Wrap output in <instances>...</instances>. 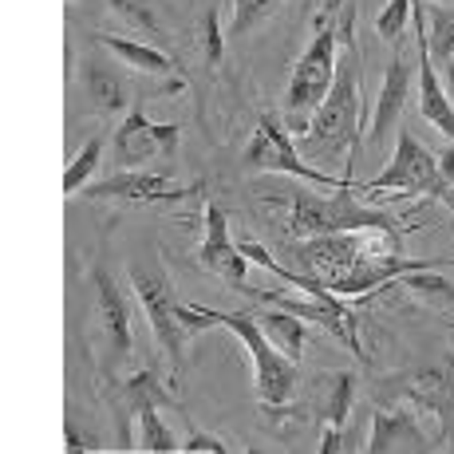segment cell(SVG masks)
Masks as SVG:
<instances>
[{"instance_id": "cell-1", "label": "cell", "mask_w": 454, "mask_h": 454, "mask_svg": "<svg viewBox=\"0 0 454 454\" xmlns=\"http://www.w3.org/2000/svg\"><path fill=\"white\" fill-rule=\"evenodd\" d=\"M352 24H356V8H348L340 20V43L344 51L336 56V80H332L325 103L317 107L312 123L304 127V135L317 146L328 151H348V170L360 159V119H364V103H360V80H364V56L352 40Z\"/></svg>"}, {"instance_id": "cell-2", "label": "cell", "mask_w": 454, "mask_h": 454, "mask_svg": "<svg viewBox=\"0 0 454 454\" xmlns=\"http://www.w3.org/2000/svg\"><path fill=\"white\" fill-rule=\"evenodd\" d=\"M182 325L190 332H206V328H230L241 340V348L253 360V383H257V399L261 407H285L296 391V360L281 356L273 348V340L261 332V325L249 312H217V309H198V304H182L178 309Z\"/></svg>"}, {"instance_id": "cell-3", "label": "cell", "mask_w": 454, "mask_h": 454, "mask_svg": "<svg viewBox=\"0 0 454 454\" xmlns=\"http://www.w3.org/2000/svg\"><path fill=\"white\" fill-rule=\"evenodd\" d=\"M356 190L360 186H344L332 198H317V194H309V190H293V194L285 198V202H289V233L296 241L325 238V233H356V230H399L403 233L399 217L356 202Z\"/></svg>"}, {"instance_id": "cell-4", "label": "cell", "mask_w": 454, "mask_h": 454, "mask_svg": "<svg viewBox=\"0 0 454 454\" xmlns=\"http://www.w3.org/2000/svg\"><path fill=\"white\" fill-rule=\"evenodd\" d=\"M127 273H130V289H135L138 304H143V312H146V320H151L154 340H159L162 356L170 360V375L178 380V375H182V352H186L190 328L182 325V317H178L182 301L170 289V277L162 273L159 261H130Z\"/></svg>"}, {"instance_id": "cell-5", "label": "cell", "mask_w": 454, "mask_h": 454, "mask_svg": "<svg viewBox=\"0 0 454 454\" xmlns=\"http://www.w3.org/2000/svg\"><path fill=\"white\" fill-rule=\"evenodd\" d=\"M241 162L249 166V170H273V174H289V178H301V182H312V186H328V190H344V186H356L352 178H336V174L328 170H317V166H309L296 154L293 138H289V127H281V119L273 115V111H265L261 115L257 130H253L246 154H241Z\"/></svg>"}, {"instance_id": "cell-6", "label": "cell", "mask_w": 454, "mask_h": 454, "mask_svg": "<svg viewBox=\"0 0 454 454\" xmlns=\"http://www.w3.org/2000/svg\"><path fill=\"white\" fill-rule=\"evenodd\" d=\"M360 190H399V194H423V198H439V202L454 206V186L442 178L439 159L419 143L411 130H399L395 159L387 162L383 174H375L372 182H364Z\"/></svg>"}, {"instance_id": "cell-7", "label": "cell", "mask_w": 454, "mask_h": 454, "mask_svg": "<svg viewBox=\"0 0 454 454\" xmlns=\"http://www.w3.org/2000/svg\"><path fill=\"white\" fill-rule=\"evenodd\" d=\"M336 43L340 28L332 24V16H317V36L309 40V48L301 51L289 80V111L293 115H309L325 103L332 80H336Z\"/></svg>"}, {"instance_id": "cell-8", "label": "cell", "mask_w": 454, "mask_h": 454, "mask_svg": "<svg viewBox=\"0 0 454 454\" xmlns=\"http://www.w3.org/2000/svg\"><path fill=\"white\" fill-rule=\"evenodd\" d=\"M174 151H178V127L151 123L143 103L127 111L123 127L111 138V162H115L119 170H138V166H146L154 159H170Z\"/></svg>"}, {"instance_id": "cell-9", "label": "cell", "mask_w": 454, "mask_h": 454, "mask_svg": "<svg viewBox=\"0 0 454 454\" xmlns=\"http://www.w3.org/2000/svg\"><path fill=\"white\" fill-rule=\"evenodd\" d=\"M395 395L407 399L419 411H431L439 419L442 434H450L454 431V356H447V360H439V364H427V368H419V372L399 375Z\"/></svg>"}, {"instance_id": "cell-10", "label": "cell", "mask_w": 454, "mask_h": 454, "mask_svg": "<svg viewBox=\"0 0 454 454\" xmlns=\"http://www.w3.org/2000/svg\"><path fill=\"white\" fill-rule=\"evenodd\" d=\"M194 261L206 269V273H214V277H222V281H230L233 289L249 293V281H246L249 257L241 253V246H233L230 222H225V209H222V206H206V238H202V246H198Z\"/></svg>"}, {"instance_id": "cell-11", "label": "cell", "mask_w": 454, "mask_h": 454, "mask_svg": "<svg viewBox=\"0 0 454 454\" xmlns=\"http://www.w3.org/2000/svg\"><path fill=\"white\" fill-rule=\"evenodd\" d=\"M95 293H99V325H103V344H107V372L130 360V309L119 293V285L111 281V273H95Z\"/></svg>"}, {"instance_id": "cell-12", "label": "cell", "mask_w": 454, "mask_h": 454, "mask_svg": "<svg viewBox=\"0 0 454 454\" xmlns=\"http://www.w3.org/2000/svg\"><path fill=\"white\" fill-rule=\"evenodd\" d=\"M95 198H127V202H178L186 198L190 190L178 186L174 178H162V174H138V170H119V174H107L99 186L91 190Z\"/></svg>"}, {"instance_id": "cell-13", "label": "cell", "mask_w": 454, "mask_h": 454, "mask_svg": "<svg viewBox=\"0 0 454 454\" xmlns=\"http://www.w3.org/2000/svg\"><path fill=\"white\" fill-rule=\"evenodd\" d=\"M407 95H411V64L403 59V51H395L383 72L380 99H375V115H372V146H383L391 135V127L399 123V111H403Z\"/></svg>"}, {"instance_id": "cell-14", "label": "cell", "mask_w": 454, "mask_h": 454, "mask_svg": "<svg viewBox=\"0 0 454 454\" xmlns=\"http://www.w3.org/2000/svg\"><path fill=\"white\" fill-rule=\"evenodd\" d=\"M146 407H174L170 387H162V380L154 372H138L123 380V387L115 391V411H119V439L127 447H135V434H130V419L143 415Z\"/></svg>"}, {"instance_id": "cell-15", "label": "cell", "mask_w": 454, "mask_h": 454, "mask_svg": "<svg viewBox=\"0 0 454 454\" xmlns=\"http://www.w3.org/2000/svg\"><path fill=\"white\" fill-rule=\"evenodd\" d=\"M360 233H325V238H309L301 249V265L312 273H325L328 281L352 273V265L360 261Z\"/></svg>"}, {"instance_id": "cell-16", "label": "cell", "mask_w": 454, "mask_h": 454, "mask_svg": "<svg viewBox=\"0 0 454 454\" xmlns=\"http://www.w3.org/2000/svg\"><path fill=\"white\" fill-rule=\"evenodd\" d=\"M427 434L419 427L415 411H375L372 415V434H368V454H387V450H423Z\"/></svg>"}, {"instance_id": "cell-17", "label": "cell", "mask_w": 454, "mask_h": 454, "mask_svg": "<svg viewBox=\"0 0 454 454\" xmlns=\"http://www.w3.org/2000/svg\"><path fill=\"white\" fill-rule=\"evenodd\" d=\"M419 115L431 127H439L454 143V103L447 99V91H442V80L431 64L427 40H419Z\"/></svg>"}, {"instance_id": "cell-18", "label": "cell", "mask_w": 454, "mask_h": 454, "mask_svg": "<svg viewBox=\"0 0 454 454\" xmlns=\"http://www.w3.org/2000/svg\"><path fill=\"white\" fill-rule=\"evenodd\" d=\"M83 87L91 95V103L103 115H115L130 103V83L115 64H99V59H87L83 64Z\"/></svg>"}, {"instance_id": "cell-19", "label": "cell", "mask_w": 454, "mask_h": 454, "mask_svg": "<svg viewBox=\"0 0 454 454\" xmlns=\"http://www.w3.org/2000/svg\"><path fill=\"white\" fill-rule=\"evenodd\" d=\"M99 43L107 51H115L123 64L135 67V72H146V75H174L178 72V59L159 51L154 43H138V40H123V36H103Z\"/></svg>"}, {"instance_id": "cell-20", "label": "cell", "mask_w": 454, "mask_h": 454, "mask_svg": "<svg viewBox=\"0 0 454 454\" xmlns=\"http://www.w3.org/2000/svg\"><path fill=\"white\" fill-rule=\"evenodd\" d=\"M261 332H265L269 340H273V348L281 356H289V360H301L304 352V320L293 317V312H265V317H257Z\"/></svg>"}, {"instance_id": "cell-21", "label": "cell", "mask_w": 454, "mask_h": 454, "mask_svg": "<svg viewBox=\"0 0 454 454\" xmlns=\"http://www.w3.org/2000/svg\"><path fill=\"white\" fill-rule=\"evenodd\" d=\"M427 51L434 67H447L454 59V8H431L427 12Z\"/></svg>"}, {"instance_id": "cell-22", "label": "cell", "mask_w": 454, "mask_h": 454, "mask_svg": "<svg viewBox=\"0 0 454 454\" xmlns=\"http://www.w3.org/2000/svg\"><path fill=\"white\" fill-rule=\"evenodd\" d=\"M135 447L138 450H182V442L174 439V431L159 419V407H146V411L138 415Z\"/></svg>"}, {"instance_id": "cell-23", "label": "cell", "mask_w": 454, "mask_h": 454, "mask_svg": "<svg viewBox=\"0 0 454 454\" xmlns=\"http://www.w3.org/2000/svg\"><path fill=\"white\" fill-rule=\"evenodd\" d=\"M281 4H285V0H233V16H230L225 36H233V40L246 36V32H253L257 24H265Z\"/></svg>"}, {"instance_id": "cell-24", "label": "cell", "mask_w": 454, "mask_h": 454, "mask_svg": "<svg viewBox=\"0 0 454 454\" xmlns=\"http://www.w3.org/2000/svg\"><path fill=\"white\" fill-rule=\"evenodd\" d=\"M99 162H103V138L91 135V138L83 143V151L72 159V166L64 170V194H75V190H83L87 178L99 170Z\"/></svg>"}, {"instance_id": "cell-25", "label": "cell", "mask_w": 454, "mask_h": 454, "mask_svg": "<svg viewBox=\"0 0 454 454\" xmlns=\"http://www.w3.org/2000/svg\"><path fill=\"white\" fill-rule=\"evenodd\" d=\"M332 391H328V427L332 431H344V423H348V411H352V403H356V375L352 372H340V375H332Z\"/></svg>"}, {"instance_id": "cell-26", "label": "cell", "mask_w": 454, "mask_h": 454, "mask_svg": "<svg viewBox=\"0 0 454 454\" xmlns=\"http://www.w3.org/2000/svg\"><path fill=\"white\" fill-rule=\"evenodd\" d=\"M198 48H202L206 64H217L225 56V28H222V16H217V4H209L202 12V24H198Z\"/></svg>"}, {"instance_id": "cell-27", "label": "cell", "mask_w": 454, "mask_h": 454, "mask_svg": "<svg viewBox=\"0 0 454 454\" xmlns=\"http://www.w3.org/2000/svg\"><path fill=\"white\" fill-rule=\"evenodd\" d=\"M107 8L115 16H123L130 28L146 32V36H166L162 24H159V16L151 12V4H146V0H107Z\"/></svg>"}, {"instance_id": "cell-28", "label": "cell", "mask_w": 454, "mask_h": 454, "mask_svg": "<svg viewBox=\"0 0 454 454\" xmlns=\"http://www.w3.org/2000/svg\"><path fill=\"white\" fill-rule=\"evenodd\" d=\"M407 20H411V0H391L380 12V20H375V32L383 40H399L407 32Z\"/></svg>"}, {"instance_id": "cell-29", "label": "cell", "mask_w": 454, "mask_h": 454, "mask_svg": "<svg viewBox=\"0 0 454 454\" xmlns=\"http://www.w3.org/2000/svg\"><path fill=\"white\" fill-rule=\"evenodd\" d=\"M182 450H214V454H225L230 447H225L217 434H209V431H194L190 434V442H182Z\"/></svg>"}, {"instance_id": "cell-30", "label": "cell", "mask_w": 454, "mask_h": 454, "mask_svg": "<svg viewBox=\"0 0 454 454\" xmlns=\"http://www.w3.org/2000/svg\"><path fill=\"white\" fill-rule=\"evenodd\" d=\"M439 170H442V178H447L450 182V186H454V143L447 146V151H442L439 154Z\"/></svg>"}, {"instance_id": "cell-31", "label": "cell", "mask_w": 454, "mask_h": 454, "mask_svg": "<svg viewBox=\"0 0 454 454\" xmlns=\"http://www.w3.org/2000/svg\"><path fill=\"white\" fill-rule=\"evenodd\" d=\"M344 442H340V431H332V427H325V442H320V454H336Z\"/></svg>"}, {"instance_id": "cell-32", "label": "cell", "mask_w": 454, "mask_h": 454, "mask_svg": "<svg viewBox=\"0 0 454 454\" xmlns=\"http://www.w3.org/2000/svg\"><path fill=\"white\" fill-rule=\"evenodd\" d=\"M91 447H95V442H87L75 427H67V450H91Z\"/></svg>"}, {"instance_id": "cell-33", "label": "cell", "mask_w": 454, "mask_h": 454, "mask_svg": "<svg viewBox=\"0 0 454 454\" xmlns=\"http://www.w3.org/2000/svg\"><path fill=\"white\" fill-rule=\"evenodd\" d=\"M442 91H447V99L454 103V59L442 67Z\"/></svg>"}, {"instance_id": "cell-34", "label": "cell", "mask_w": 454, "mask_h": 454, "mask_svg": "<svg viewBox=\"0 0 454 454\" xmlns=\"http://www.w3.org/2000/svg\"><path fill=\"white\" fill-rule=\"evenodd\" d=\"M340 4H344V0H328V4H325V16H336Z\"/></svg>"}, {"instance_id": "cell-35", "label": "cell", "mask_w": 454, "mask_h": 454, "mask_svg": "<svg viewBox=\"0 0 454 454\" xmlns=\"http://www.w3.org/2000/svg\"><path fill=\"white\" fill-rule=\"evenodd\" d=\"M434 4H450V0H434Z\"/></svg>"}]
</instances>
